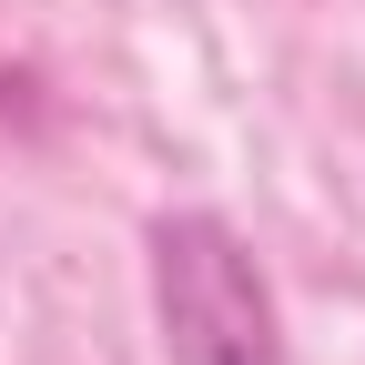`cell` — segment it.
Segmentation results:
<instances>
[{
  "label": "cell",
  "instance_id": "cell-1",
  "mask_svg": "<svg viewBox=\"0 0 365 365\" xmlns=\"http://www.w3.org/2000/svg\"><path fill=\"white\" fill-rule=\"evenodd\" d=\"M153 325L173 365H284L264 264L223 213H163L153 223Z\"/></svg>",
  "mask_w": 365,
  "mask_h": 365
}]
</instances>
